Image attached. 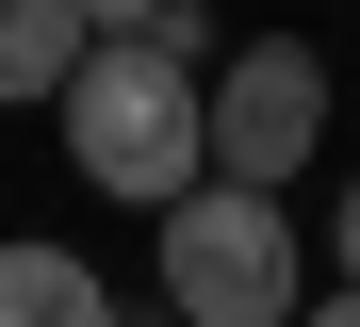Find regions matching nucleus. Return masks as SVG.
Segmentation results:
<instances>
[{"instance_id":"obj_2","label":"nucleus","mask_w":360,"mask_h":327,"mask_svg":"<svg viewBox=\"0 0 360 327\" xmlns=\"http://www.w3.org/2000/svg\"><path fill=\"white\" fill-rule=\"evenodd\" d=\"M164 295H180V327H311V278H295V213L213 180L197 213H164Z\"/></svg>"},{"instance_id":"obj_3","label":"nucleus","mask_w":360,"mask_h":327,"mask_svg":"<svg viewBox=\"0 0 360 327\" xmlns=\"http://www.w3.org/2000/svg\"><path fill=\"white\" fill-rule=\"evenodd\" d=\"M311 131H328V49L262 33V49L213 65V180L229 196H278L295 164H311Z\"/></svg>"},{"instance_id":"obj_8","label":"nucleus","mask_w":360,"mask_h":327,"mask_svg":"<svg viewBox=\"0 0 360 327\" xmlns=\"http://www.w3.org/2000/svg\"><path fill=\"white\" fill-rule=\"evenodd\" d=\"M311 327H360V295H311Z\"/></svg>"},{"instance_id":"obj_1","label":"nucleus","mask_w":360,"mask_h":327,"mask_svg":"<svg viewBox=\"0 0 360 327\" xmlns=\"http://www.w3.org/2000/svg\"><path fill=\"white\" fill-rule=\"evenodd\" d=\"M66 164H82L98 196H131V213H197V196H213V82L98 33L82 98H66Z\"/></svg>"},{"instance_id":"obj_6","label":"nucleus","mask_w":360,"mask_h":327,"mask_svg":"<svg viewBox=\"0 0 360 327\" xmlns=\"http://www.w3.org/2000/svg\"><path fill=\"white\" fill-rule=\"evenodd\" d=\"M98 33L115 49H164V65H213V17H197V0H115Z\"/></svg>"},{"instance_id":"obj_4","label":"nucleus","mask_w":360,"mask_h":327,"mask_svg":"<svg viewBox=\"0 0 360 327\" xmlns=\"http://www.w3.org/2000/svg\"><path fill=\"white\" fill-rule=\"evenodd\" d=\"M82 65H98V17H82V0H0V98H49V115H66Z\"/></svg>"},{"instance_id":"obj_7","label":"nucleus","mask_w":360,"mask_h":327,"mask_svg":"<svg viewBox=\"0 0 360 327\" xmlns=\"http://www.w3.org/2000/svg\"><path fill=\"white\" fill-rule=\"evenodd\" d=\"M344 295H360V180H344Z\"/></svg>"},{"instance_id":"obj_5","label":"nucleus","mask_w":360,"mask_h":327,"mask_svg":"<svg viewBox=\"0 0 360 327\" xmlns=\"http://www.w3.org/2000/svg\"><path fill=\"white\" fill-rule=\"evenodd\" d=\"M0 327H115V295H98V262H66V245H0Z\"/></svg>"}]
</instances>
